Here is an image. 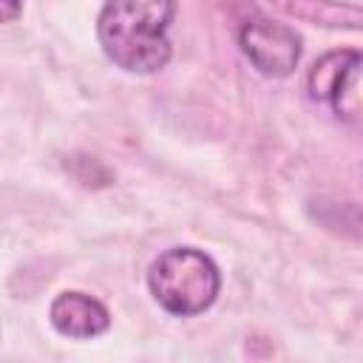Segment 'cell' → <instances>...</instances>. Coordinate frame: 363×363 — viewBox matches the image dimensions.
Returning <instances> with one entry per match:
<instances>
[{
	"instance_id": "obj_5",
	"label": "cell",
	"mask_w": 363,
	"mask_h": 363,
	"mask_svg": "<svg viewBox=\"0 0 363 363\" xmlns=\"http://www.w3.org/2000/svg\"><path fill=\"white\" fill-rule=\"evenodd\" d=\"M48 318H51V326L60 335L74 337V340L96 337L111 326L108 309L85 292H60L51 301Z\"/></svg>"
},
{
	"instance_id": "obj_4",
	"label": "cell",
	"mask_w": 363,
	"mask_h": 363,
	"mask_svg": "<svg viewBox=\"0 0 363 363\" xmlns=\"http://www.w3.org/2000/svg\"><path fill=\"white\" fill-rule=\"evenodd\" d=\"M238 43L252 68L264 77H286L301 60V37L286 23L250 17L238 31Z\"/></svg>"
},
{
	"instance_id": "obj_3",
	"label": "cell",
	"mask_w": 363,
	"mask_h": 363,
	"mask_svg": "<svg viewBox=\"0 0 363 363\" xmlns=\"http://www.w3.org/2000/svg\"><path fill=\"white\" fill-rule=\"evenodd\" d=\"M309 94L318 102H329L332 111L346 119H360V51H329L309 71Z\"/></svg>"
},
{
	"instance_id": "obj_2",
	"label": "cell",
	"mask_w": 363,
	"mask_h": 363,
	"mask_svg": "<svg viewBox=\"0 0 363 363\" xmlns=\"http://www.w3.org/2000/svg\"><path fill=\"white\" fill-rule=\"evenodd\" d=\"M147 286L162 309L187 318L213 306L221 289V272L201 250L173 247L150 264Z\"/></svg>"
},
{
	"instance_id": "obj_6",
	"label": "cell",
	"mask_w": 363,
	"mask_h": 363,
	"mask_svg": "<svg viewBox=\"0 0 363 363\" xmlns=\"http://www.w3.org/2000/svg\"><path fill=\"white\" fill-rule=\"evenodd\" d=\"M20 11H23V6H20V3H6V0H0V23L14 20Z\"/></svg>"
},
{
	"instance_id": "obj_1",
	"label": "cell",
	"mask_w": 363,
	"mask_h": 363,
	"mask_svg": "<svg viewBox=\"0 0 363 363\" xmlns=\"http://www.w3.org/2000/svg\"><path fill=\"white\" fill-rule=\"evenodd\" d=\"M176 14L173 3L130 0L105 3L96 20V34L105 57L130 74H153L170 60L167 26Z\"/></svg>"
}]
</instances>
